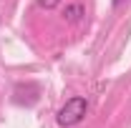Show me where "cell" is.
Returning a JSON list of instances; mask_svg holds the SVG:
<instances>
[{"label": "cell", "mask_w": 131, "mask_h": 128, "mask_svg": "<svg viewBox=\"0 0 131 128\" xmlns=\"http://www.w3.org/2000/svg\"><path fill=\"white\" fill-rule=\"evenodd\" d=\"M86 113H88V100L81 98V96H76V98H68L63 106H61V111L56 113V121H58V126L71 128V126H78L83 118H86Z\"/></svg>", "instance_id": "1"}, {"label": "cell", "mask_w": 131, "mask_h": 128, "mask_svg": "<svg viewBox=\"0 0 131 128\" xmlns=\"http://www.w3.org/2000/svg\"><path fill=\"white\" fill-rule=\"evenodd\" d=\"M81 15H83V5L81 3H73V5H68V8L63 10V18L68 20V23H78Z\"/></svg>", "instance_id": "2"}, {"label": "cell", "mask_w": 131, "mask_h": 128, "mask_svg": "<svg viewBox=\"0 0 131 128\" xmlns=\"http://www.w3.org/2000/svg\"><path fill=\"white\" fill-rule=\"evenodd\" d=\"M58 3H61V0H38V5H40V8H46V10H53Z\"/></svg>", "instance_id": "3"}, {"label": "cell", "mask_w": 131, "mask_h": 128, "mask_svg": "<svg viewBox=\"0 0 131 128\" xmlns=\"http://www.w3.org/2000/svg\"><path fill=\"white\" fill-rule=\"evenodd\" d=\"M121 3H124V0H116V5H121Z\"/></svg>", "instance_id": "4"}]
</instances>
